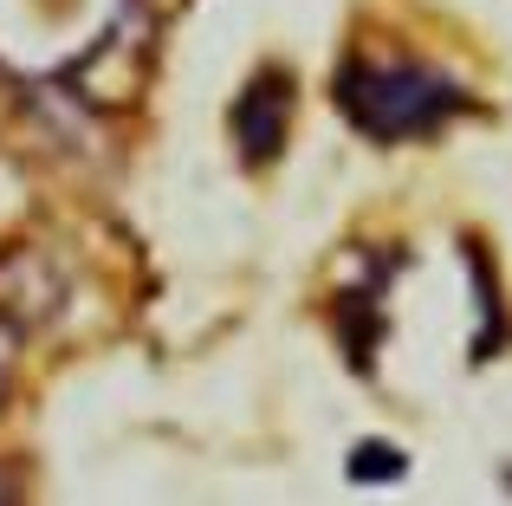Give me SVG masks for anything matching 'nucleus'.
Returning <instances> with one entry per match:
<instances>
[{
	"instance_id": "1",
	"label": "nucleus",
	"mask_w": 512,
	"mask_h": 506,
	"mask_svg": "<svg viewBox=\"0 0 512 506\" xmlns=\"http://www.w3.org/2000/svg\"><path fill=\"white\" fill-rule=\"evenodd\" d=\"M338 104L363 137L396 143V137H428L454 111H467V91L435 65L402 59V65H350L338 78Z\"/></svg>"
},
{
	"instance_id": "2",
	"label": "nucleus",
	"mask_w": 512,
	"mask_h": 506,
	"mask_svg": "<svg viewBox=\"0 0 512 506\" xmlns=\"http://www.w3.org/2000/svg\"><path fill=\"white\" fill-rule=\"evenodd\" d=\"M292 124V78L286 72H260L247 85V98L234 104V143L247 163H273L279 143H286Z\"/></svg>"
},
{
	"instance_id": "3",
	"label": "nucleus",
	"mask_w": 512,
	"mask_h": 506,
	"mask_svg": "<svg viewBox=\"0 0 512 506\" xmlns=\"http://www.w3.org/2000/svg\"><path fill=\"white\" fill-rule=\"evenodd\" d=\"M350 481H402V455H389V448H357V455H350Z\"/></svg>"
},
{
	"instance_id": "4",
	"label": "nucleus",
	"mask_w": 512,
	"mask_h": 506,
	"mask_svg": "<svg viewBox=\"0 0 512 506\" xmlns=\"http://www.w3.org/2000/svg\"><path fill=\"white\" fill-rule=\"evenodd\" d=\"M0 506H13V481H7V474H0Z\"/></svg>"
}]
</instances>
